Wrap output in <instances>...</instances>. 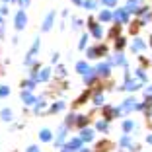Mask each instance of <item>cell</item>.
I'll list each match as a JSON object with an SVG mask.
<instances>
[{
	"label": "cell",
	"mask_w": 152,
	"mask_h": 152,
	"mask_svg": "<svg viewBox=\"0 0 152 152\" xmlns=\"http://www.w3.org/2000/svg\"><path fill=\"white\" fill-rule=\"evenodd\" d=\"M98 74L107 76V74H109V68H107V64H99V66H98Z\"/></svg>",
	"instance_id": "cell-4"
},
{
	"label": "cell",
	"mask_w": 152,
	"mask_h": 152,
	"mask_svg": "<svg viewBox=\"0 0 152 152\" xmlns=\"http://www.w3.org/2000/svg\"><path fill=\"white\" fill-rule=\"evenodd\" d=\"M23 26H26V14L20 12L18 16H16V27H18V29H22Z\"/></svg>",
	"instance_id": "cell-1"
},
{
	"label": "cell",
	"mask_w": 152,
	"mask_h": 152,
	"mask_svg": "<svg viewBox=\"0 0 152 152\" xmlns=\"http://www.w3.org/2000/svg\"><path fill=\"white\" fill-rule=\"evenodd\" d=\"M37 78H39V80H47V78H49V70L45 68V70L41 72V74H37Z\"/></svg>",
	"instance_id": "cell-6"
},
{
	"label": "cell",
	"mask_w": 152,
	"mask_h": 152,
	"mask_svg": "<svg viewBox=\"0 0 152 152\" xmlns=\"http://www.w3.org/2000/svg\"><path fill=\"white\" fill-rule=\"evenodd\" d=\"M96 2H84V8H94Z\"/></svg>",
	"instance_id": "cell-15"
},
{
	"label": "cell",
	"mask_w": 152,
	"mask_h": 152,
	"mask_svg": "<svg viewBox=\"0 0 152 152\" xmlns=\"http://www.w3.org/2000/svg\"><path fill=\"white\" fill-rule=\"evenodd\" d=\"M99 18H102L103 22H107V20L111 18V14H109V12H102V16H99Z\"/></svg>",
	"instance_id": "cell-10"
},
{
	"label": "cell",
	"mask_w": 152,
	"mask_h": 152,
	"mask_svg": "<svg viewBox=\"0 0 152 152\" xmlns=\"http://www.w3.org/2000/svg\"><path fill=\"white\" fill-rule=\"evenodd\" d=\"M82 139L90 140V139H92V131H84V134H82Z\"/></svg>",
	"instance_id": "cell-13"
},
{
	"label": "cell",
	"mask_w": 152,
	"mask_h": 152,
	"mask_svg": "<svg viewBox=\"0 0 152 152\" xmlns=\"http://www.w3.org/2000/svg\"><path fill=\"white\" fill-rule=\"evenodd\" d=\"M117 33H119V26H117V27H113V29H111V35H117Z\"/></svg>",
	"instance_id": "cell-20"
},
{
	"label": "cell",
	"mask_w": 152,
	"mask_h": 152,
	"mask_svg": "<svg viewBox=\"0 0 152 152\" xmlns=\"http://www.w3.org/2000/svg\"><path fill=\"white\" fill-rule=\"evenodd\" d=\"M22 98H23V102H26V103H33V98H31L29 94H23Z\"/></svg>",
	"instance_id": "cell-9"
},
{
	"label": "cell",
	"mask_w": 152,
	"mask_h": 152,
	"mask_svg": "<svg viewBox=\"0 0 152 152\" xmlns=\"http://www.w3.org/2000/svg\"><path fill=\"white\" fill-rule=\"evenodd\" d=\"M27 152H39V150H37L35 146H29V148H27Z\"/></svg>",
	"instance_id": "cell-22"
},
{
	"label": "cell",
	"mask_w": 152,
	"mask_h": 152,
	"mask_svg": "<svg viewBox=\"0 0 152 152\" xmlns=\"http://www.w3.org/2000/svg\"><path fill=\"white\" fill-rule=\"evenodd\" d=\"M109 146H111V142H107V140H103V142H99V144H98V152H105Z\"/></svg>",
	"instance_id": "cell-3"
},
{
	"label": "cell",
	"mask_w": 152,
	"mask_h": 152,
	"mask_svg": "<svg viewBox=\"0 0 152 152\" xmlns=\"http://www.w3.org/2000/svg\"><path fill=\"white\" fill-rule=\"evenodd\" d=\"M8 94V88H0V96H6Z\"/></svg>",
	"instance_id": "cell-19"
},
{
	"label": "cell",
	"mask_w": 152,
	"mask_h": 152,
	"mask_svg": "<svg viewBox=\"0 0 152 152\" xmlns=\"http://www.w3.org/2000/svg\"><path fill=\"white\" fill-rule=\"evenodd\" d=\"M84 123H88V117H80V119H78V125H84Z\"/></svg>",
	"instance_id": "cell-14"
},
{
	"label": "cell",
	"mask_w": 152,
	"mask_h": 152,
	"mask_svg": "<svg viewBox=\"0 0 152 152\" xmlns=\"http://www.w3.org/2000/svg\"><path fill=\"white\" fill-rule=\"evenodd\" d=\"M115 2H117V0H103V4H109V6H113Z\"/></svg>",
	"instance_id": "cell-18"
},
{
	"label": "cell",
	"mask_w": 152,
	"mask_h": 152,
	"mask_svg": "<svg viewBox=\"0 0 152 152\" xmlns=\"http://www.w3.org/2000/svg\"><path fill=\"white\" fill-rule=\"evenodd\" d=\"M94 35H96V37L102 35V29H99V27H94Z\"/></svg>",
	"instance_id": "cell-16"
},
{
	"label": "cell",
	"mask_w": 152,
	"mask_h": 152,
	"mask_svg": "<svg viewBox=\"0 0 152 152\" xmlns=\"http://www.w3.org/2000/svg\"><path fill=\"white\" fill-rule=\"evenodd\" d=\"M131 129H133V123H131V121H127V123H125V131H131Z\"/></svg>",
	"instance_id": "cell-17"
},
{
	"label": "cell",
	"mask_w": 152,
	"mask_h": 152,
	"mask_svg": "<svg viewBox=\"0 0 152 152\" xmlns=\"http://www.w3.org/2000/svg\"><path fill=\"white\" fill-rule=\"evenodd\" d=\"M41 139H43V140H49L51 139V134H49V131H47V129L41 131Z\"/></svg>",
	"instance_id": "cell-8"
},
{
	"label": "cell",
	"mask_w": 152,
	"mask_h": 152,
	"mask_svg": "<svg viewBox=\"0 0 152 152\" xmlns=\"http://www.w3.org/2000/svg\"><path fill=\"white\" fill-rule=\"evenodd\" d=\"M115 18L121 20V22H125V20H127V14H125V12H117V14H115Z\"/></svg>",
	"instance_id": "cell-7"
},
{
	"label": "cell",
	"mask_w": 152,
	"mask_h": 152,
	"mask_svg": "<svg viewBox=\"0 0 152 152\" xmlns=\"http://www.w3.org/2000/svg\"><path fill=\"white\" fill-rule=\"evenodd\" d=\"M115 45H117V47H119V49H121V47H123V45H125V41H123V39H119V41H117Z\"/></svg>",
	"instance_id": "cell-21"
},
{
	"label": "cell",
	"mask_w": 152,
	"mask_h": 152,
	"mask_svg": "<svg viewBox=\"0 0 152 152\" xmlns=\"http://www.w3.org/2000/svg\"><path fill=\"white\" fill-rule=\"evenodd\" d=\"M10 117H12V113H10L8 109H4V111H2V119H6V121H8Z\"/></svg>",
	"instance_id": "cell-11"
},
{
	"label": "cell",
	"mask_w": 152,
	"mask_h": 152,
	"mask_svg": "<svg viewBox=\"0 0 152 152\" xmlns=\"http://www.w3.org/2000/svg\"><path fill=\"white\" fill-rule=\"evenodd\" d=\"M51 22H53V14H49V18L45 20V23H43V29H49V27H51Z\"/></svg>",
	"instance_id": "cell-5"
},
{
	"label": "cell",
	"mask_w": 152,
	"mask_h": 152,
	"mask_svg": "<svg viewBox=\"0 0 152 152\" xmlns=\"http://www.w3.org/2000/svg\"><path fill=\"white\" fill-rule=\"evenodd\" d=\"M133 49H134V51H139V49H142V41H134V45H133Z\"/></svg>",
	"instance_id": "cell-12"
},
{
	"label": "cell",
	"mask_w": 152,
	"mask_h": 152,
	"mask_svg": "<svg viewBox=\"0 0 152 152\" xmlns=\"http://www.w3.org/2000/svg\"><path fill=\"white\" fill-rule=\"evenodd\" d=\"M78 72H82V74H90V68H88V64L86 63H78Z\"/></svg>",
	"instance_id": "cell-2"
}]
</instances>
